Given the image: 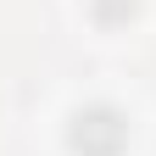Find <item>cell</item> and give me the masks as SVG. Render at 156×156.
<instances>
[{"mask_svg":"<svg viewBox=\"0 0 156 156\" xmlns=\"http://www.w3.org/2000/svg\"><path fill=\"white\" fill-rule=\"evenodd\" d=\"M67 140H73L78 156H123V145H128V117L112 112V106H84V112L73 117Z\"/></svg>","mask_w":156,"mask_h":156,"instance_id":"1","label":"cell"},{"mask_svg":"<svg viewBox=\"0 0 156 156\" xmlns=\"http://www.w3.org/2000/svg\"><path fill=\"white\" fill-rule=\"evenodd\" d=\"M134 6H140V0H89V11H95V23H101V28L128 23V17H134Z\"/></svg>","mask_w":156,"mask_h":156,"instance_id":"2","label":"cell"}]
</instances>
